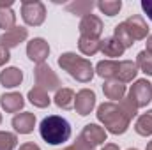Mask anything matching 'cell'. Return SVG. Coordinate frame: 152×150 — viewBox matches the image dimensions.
Here are the masks:
<instances>
[{
	"label": "cell",
	"mask_w": 152,
	"mask_h": 150,
	"mask_svg": "<svg viewBox=\"0 0 152 150\" xmlns=\"http://www.w3.org/2000/svg\"><path fill=\"white\" fill-rule=\"evenodd\" d=\"M16 143H18V140L14 134L0 131V150H12L16 147Z\"/></svg>",
	"instance_id": "f1b7e54d"
},
{
	"label": "cell",
	"mask_w": 152,
	"mask_h": 150,
	"mask_svg": "<svg viewBox=\"0 0 152 150\" xmlns=\"http://www.w3.org/2000/svg\"><path fill=\"white\" fill-rule=\"evenodd\" d=\"M78 138H81L87 145H90L92 149H96L97 145H101V143L106 141V131L103 127H99L97 124H88V125H85V129L81 131V134Z\"/></svg>",
	"instance_id": "9c48e42d"
},
{
	"label": "cell",
	"mask_w": 152,
	"mask_h": 150,
	"mask_svg": "<svg viewBox=\"0 0 152 150\" xmlns=\"http://www.w3.org/2000/svg\"><path fill=\"white\" fill-rule=\"evenodd\" d=\"M136 66L145 73V74L152 76V53H149L147 50L140 51L136 57Z\"/></svg>",
	"instance_id": "83f0119b"
},
{
	"label": "cell",
	"mask_w": 152,
	"mask_h": 150,
	"mask_svg": "<svg viewBox=\"0 0 152 150\" xmlns=\"http://www.w3.org/2000/svg\"><path fill=\"white\" fill-rule=\"evenodd\" d=\"M16 27V14L11 7H0V28L5 32Z\"/></svg>",
	"instance_id": "d4e9b609"
},
{
	"label": "cell",
	"mask_w": 152,
	"mask_h": 150,
	"mask_svg": "<svg viewBox=\"0 0 152 150\" xmlns=\"http://www.w3.org/2000/svg\"><path fill=\"white\" fill-rule=\"evenodd\" d=\"M58 66L64 71H67V74H71L76 81L88 83L94 78V67H92L90 60H87L83 57H78L76 53H71V51L60 55Z\"/></svg>",
	"instance_id": "3957f363"
},
{
	"label": "cell",
	"mask_w": 152,
	"mask_h": 150,
	"mask_svg": "<svg viewBox=\"0 0 152 150\" xmlns=\"http://www.w3.org/2000/svg\"><path fill=\"white\" fill-rule=\"evenodd\" d=\"M75 99L76 94L71 88H60L55 94V104L62 110H73L75 108Z\"/></svg>",
	"instance_id": "d6986e66"
},
{
	"label": "cell",
	"mask_w": 152,
	"mask_h": 150,
	"mask_svg": "<svg viewBox=\"0 0 152 150\" xmlns=\"http://www.w3.org/2000/svg\"><path fill=\"white\" fill-rule=\"evenodd\" d=\"M138 73V66H136V62H133V60H122V62H118V69H117V81H120V83H127V81H133L134 79V76Z\"/></svg>",
	"instance_id": "5bb4252c"
},
{
	"label": "cell",
	"mask_w": 152,
	"mask_h": 150,
	"mask_svg": "<svg viewBox=\"0 0 152 150\" xmlns=\"http://www.w3.org/2000/svg\"><path fill=\"white\" fill-rule=\"evenodd\" d=\"M27 37H28V30H27L25 27H14V28L4 32V34L0 36V44L9 50V48L18 46L20 42H23Z\"/></svg>",
	"instance_id": "7c38bea8"
},
{
	"label": "cell",
	"mask_w": 152,
	"mask_h": 150,
	"mask_svg": "<svg viewBox=\"0 0 152 150\" xmlns=\"http://www.w3.org/2000/svg\"><path fill=\"white\" fill-rule=\"evenodd\" d=\"M127 99L131 101V104H133L134 108H143V106H147L152 99V85L147 79H138V81L131 87Z\"/></svg>",
	"instance_id": "5b68a950"
},
{
	"label": "cell",
	"mask_w": 152,
	"mask_h": 150,
	"mask_svg": "<svg viewBox=\"0 0 152 150\" xmlns=\"http://www.w3.org/2000/svg\"><path fill=\"white\" fill-rule=\"evenodd\" d=\"M34 125H36V115L34 113H20L12 118V127L20 133V134H28L34 131Z\"/></svg>",
	"instance_id": "4fadbf2b"
},
{
	"label": "cell",
	"mask_w": 152,
	"mask_h": 150,
	"mask_svg": "<svg viewBox=\"0 0 152 150\" xmlns=\"http://www.w3.org/2000/svg\"><path fill=\"white\" fill-rule=\"evenodd\" d=\"M142 9L147 14V18L152 21V0H142Z\"/></svg>",
	"instance_id": "4dcf8cb0"
},
{
	"label": "cell",
	"mask_w": 152,
	"mask_h": 150,
	"mask_svg": "<svg viewBox=\"0 0 152 150\" xmlns=\"http://www.w3.org/2000/svg\"><path fill=\"white\" fill-rule=\"evenodd\" d=\"M97 118L104 124V131H110L112 134H124L129 127V117L122 110L120 104L104 103L97 108Z\"/></svg>",
	"instance_id": "7a4b0ae2"
},
{
	"label": "cell",
	"mask_w": 152,
	"mask_h": 150,
	"mask_svg": "<svg viewBox=\"0 0 152 150\" xmlns=\"http://www.w3.org/2000/svg\"><path fill=\"white\" fill-rule=\"evenodd\" d=\"M34 74H36V83H37V87L42 88V90H46V92L55 90V88L60 87L58 76L55 74V71H53L50 66H46V64H39L37 67H36V71H34Z\"/></svg>",
	"instance_id": "8992f818"
},
{
	"label": "cell",
	"mask_w": 152,
	"mask_h": 150,
	"mask_svg": "<svg viewBox=\"0 0 152 150\" xmlns=\"http://www.w3.org/2000/svg\"><path fill=\"white\" fill-rule=\"evenodd\" d=\"M21 18L27 25L39 27L46 18V7L39 0H23L21 2Z\"/></svg>",
	"instance_id": "277c9868"
},
{
	"label": "cell",
	"mask_w": 152,
	"mask_h": 150,
	"mask_svg": "<svg viewBox=\"0 0 152 150\" xmlns=\"http://www.w3.org/2000/svg\"><path fill=\"white\" fill-rule=\"evenodd\" d=\"M124 25L127 27L131 37L134 39V41H142V39L147 37V34H149V27H147L143 16H140V14H133V16H129V18L124 21Z\"/></svg>",
	"instance_id": "8fae6325"
},
{
	"label": "cell",
	"mask_w": 152,
	"mask_h": 150,
	"mask_svg": "<svg viewBox=\"0 0 152 150\" xmlns=\"http://www.w3.org/2000/svg\"><path fill=\"white\" fill-rule=\"evenodd\" d=\"M129 150H136V149H129Z\"/></svg>",
	"instance_id": "f35d334b"
},
{
	"label": "cell",
	"mask_w": 152,
	"mask_h": 150,
	"mask_svg": "<svg viewBox=\"0 0 152 150\" xmlns=\"http://www.w3.org/2000/svg\"><path fill=\"white\" fill-rule=\"evenodd\" d=\"M80 32L83 37H92L99 39V36L103 34V21L99 16L96 14H87L81 18L80 21Z\"/></svg>",
	"instance_id": "ba28073f"
},
{
	"label": "cell",
	"mask_w": 152,
	"mask_h": 150,
	"mask_svg": "<svg viewBox=\"0 0 152 150\" xmlns=\"http://www.w3.org/2000/svg\"><path fill=\"white\" fill-rule=\"evenodd\" d=\"M78 48H80V51L83 53V55H87V57H92V55H96L97 51H101V41L99 39H92V37H80L78 41Z\"/></svg>",
	"instance_id": "7402d4cb"
},
{
	"label": "cell",
	"mask_w": 152,
	"mask_h": 150,
	"mask_svg": "<svg viewBox=\"0 0 152 150\" xmlns=\"http://www.w3.org/2000/svg\"><path fill=\"white\" fill-rule=\"evenodd\" d=\"M147 51L152 53V36H149V39H147Z\"/></svg>",
	"instance_id": "e575fe53"
},
{
	"label": "cell",
	"mask_w": 152,
	"mask_h": 150,
	"mask_svg": "<svg viewBox=\"0 0 152 150\" xmlns=\"http://www.w3.org/2000/svg\"><path fill=\"white\" fill-rule=\"evenodd\" d=\"M23 79V73L18 69V67H7L0 73V83L5 87V88H14L21 83Z\"/></svg>",
	"instance_id": "2e32d148"
},
{
	"label": "cell",
	"mask_w": 152,
	"mask_h": 150,
	"mask_svg": "<svg viewBox=\"0 0 152 150\" xmlns=\"http://www.w3.org/2000/svg\"><path fill=\"white\" fill-rule=\"evenodd\" d=\"M11 5H12V0H7V2L0 0V7H11Z\"/></svg>",
	"instance_id": "d6a6232c"
},
{
	"label": "cell",
	"mask_w": 152,
	"mask_h": 150,
	"mask_svg": "<svg viewBox=\"0 0 152 150\" xmlns=\"http://www.w3.org/2000/svg\"><path fill=\"white\" fill-rule=\"evenodd\" d=\"M96 7L103 12V14H106V16H115V14H118V11L122 9V2L120 0H101V2H97L96 4Z\"/></svg>",
	"instance_id": "484cf974"
},
{
	"label": "cell",
	"mask_w": 152,
	"mask_h": 150,
	"mask_svg": "<svg viewBox=\"0 0 152 150\" xmlns=\"http://www.w3.org/2000/svg\"><path fill=\"white\" fill-rule=\"evenodd\" d=\"M134 131L140 136H151L152 134V110L138 117V120L134 124Z\"/></svg>",
	"instance_id": "603a6c76"
},
{
	"label": "cell",
	"mask_w": 152,
	"mask_h": 150,
	"mask_svg": "<svg viewBox=\"0 0 152 150\" xmlns=\"http://www.w3.org/2000/svg\"><path fill=\"white\" fill-rule=\"evenodd\" d=\"M147 150H152V141H149V145H147Z\"/></svg>",
	"instance_id": "d590c367"
},
{
	"label": "cell",
	"mask_w": 152,
	"mask_h": 150,
	"mask_svg": "<svg viewBox=\"0 0 152 150\" xmlns=\"http://www.w3.org/2000/svg\"><path fill=\"white\" fill-rule=\"evenodd\" d=\"M103 150H118V147L113 145V143H108V145H104V149Z\"/></svg>",
	"instance_id": "836d02e7"
},
{
	"label": "cell",
	"mask_w": 152,
	"mask_h": 150,
	"mask_svg": "<svg viewBox=\"0 0 152 150\" xmlns=\"http://www.w3.org/2000/svg\"><path fill=\"white\" fill-rule=\"evenodd\" d=\"M9 58H11L9 50H7L5 46H2V44H0V67H2L4 64H7V62H9Z\"/></svg>",
	"instance_id": "f546056e"
},
{
	"label": "cell",
	"mask_w": 152,
	"mask_h": 150,
	"mask_svg": "<svg viewBox=\"0 0 152 150\" xmlns=\"http://www.w3.org/2000/svg\"><path fill=\"white\" fill-rule=\"evenodd\" d=\"M124 48H131L133 44H134V39L131 37V34H129V30H127V27L124 25V21L122 23H118L117 27H115V36H113Z\"/></svg>",
	"instance_id": "4316f807"
},
{
	"label": "cell",
	"mask_w": 152,
	"mask_h": 150,
	"mask_svg": "<svg viewBox=\"0 0 152 150\" xmlns=\"http://www.w3.org/2000/svg\"><path fill=\"white\" fill-rule=\"evenodd\" d=\"M41 138L50 145H60L71 138V125L64 117L48 115L39 125Z\"/></svg>",
	"instance_id": "6da1fadb"
},
{
	"label": "cell",
	"mask_w": 152,
	"mask_h": 150,
	"mask_svg": "<svg viewBox=\"0 0 152 150\" xmlns=\"http://www.w3.org/2000/svg\"><path fill=\"white\" fill-rule=\"evenodd\" d=\"M64 150H76L75 147H67V149H64Z\"/></svg>",
	"instance_id": "8d00e7d4"
},
{
	"label": "cell",
	"mask_w": 152,
	"mask_h": 150,
	"mask_svg": "<svg viewBox=\"0 0 152 150\" xmlns=\"http://www.w3.org/2000/svg\"><path fill=\"white\" fill-rule=\"evenodd\" d=\"M101 51H103L106 57L117 58V57H122V53L126 51V48H124L115 37H106V39L101 41Z\"/></svg>",
	"instance_id": "ffe728a7"
},
{
	"label": "cell",
	"mask_w": 152,
	"mask_h": 150,
	"mask_svg": "<svg viewBox=\"0 0 152 150\" xmlns=\"http://www.w3.org/2000/svg\"><path fill=\"white\" fill-rule=\"evenodd\" d=\"M28 99H30V103H32L34 106H37V108H46V106H50V103H51L48 92L42 90V88H39V87H34V88L28 92Z\"/></svg>",
	"instance_id": "cb8c5ba5"
},
{
	"label": "cell",
	"mask_w": 152,
	"mask_h": 150,
	"mask_svg": "<svg viewBox=\"0 0 152 150\" xmlns=\"http://www.w3.org/2000/svg\"><path fill=\"white\" fill-rule=\"evenodd\" d=\"M96 7V2H90V0H75L71 4H66V11L76 14V16H87V14H92V9Z\"/></svg>",
	"instance_id": "ac0fdd59"
},
{
	"label": "cell",
	"mask_w": 152,
	"mask_h": 150,
	"mask_svg": "<svg viewBox=\"0 0 152 150\" xmlns=\"http://www.w3.org/2000/svg\"><path fill=\"white\" fill-rule=\"evenodd\" d=\"M103 92H104V95H106L108 99H112V101H120V99H124V95H126V85L120 83V81H117V79H108V81L103 85Z\"/></svg>",
	"instance_id": "e0dca14e"
},
{
	"label": "cell",
	"mask_w": 152,
	"mask_h": 150,
	"mask_svg": "<svg viewBox=\"0 0 152 150\" xmlns=\"http://www.w3.org/2000/svg\"><path fill=\"white\" fill-rule=\"evenodd\" d=\"M0 122H2V115H0Z\"/></svg>",
	"instance_id": "74e56055"
},
{
	"label": "cell",
	"mask_w": 152,
	"mask_h": 150,
	"mask_svg": "<svg viewBox=\"0 0 152 150\" xmlns=\"http://www.w3.org/2000/svg\"><path fill=\"white\" fill-rule=\"evenodd\" d=\"M117 69H118V62H115V60H101L96 66V73L104 79H115Z\"/></svg>",
	"instance_id": "44dd1931"
},
{
	"label": "cell",
	"mask_w": 152,
	"mask_h": 150,
	"mask_svg": "<svg viewBox=\"0 0 152 150\" xmlns=\"http://www.w3.org/2000/svg\"><path fill=\"white\" fill-rule=\"evenodd\" d=\"M27 55L32 62L36 64H44V60L48 58L50 55V44L44 41L42 37H36L32 39L28 44H27Z\"/></svg>",
	"instance_id": "52a82bcc"
},
{
	"label": "cell",
	"mask_w": 152,
	"mask_h": 150,
	"mask_svg": "<svg viewBox=\"0 0 152 150\" xmlns=\"http://www.w3.org/2000/svg\"><path fill=\"white\" fill-rule=\"evenodd\" d=\"M0 104H2V108H4L7 113H16V111H20V110L23 108L25 101H23L21 94L9 92V94H4V95L0 97Z\"/></svg>",
	"instance_id": "9a60e30c"
},
{
	"label": "cell",
	"mask_w": 152,
	"mask_h": 150,
	"mask_svg": "<svg viewBox=\"0 0 152 150\" xmlns=\"http://www.w3.org/2000/svg\"><path fill=\"white\" fill-rule=\"evenodd\" d=\"M96 106V94L88 88H83L76 94V99H75V110L76 113H80L81 117L88 115V113L94 110Z\"/></svg>",
	"instance_id": "30bf717a"
},
{
	"label": "cell",
	"mask_w": 152,
	"mask_h": 150,
	"mask_svg": "<svg viewBox=\"0 0 152 150\" xmlns=\"http://www.w3.org/2000/svg\"><path fill=\"white\" fill-rule=\"evenodd\" d=\"M20 150H41L37 145H34V143H25V145H21Z\"/></svg>",
	"instance_id": "1f68e13d"
}]
</instances>
